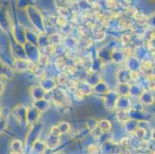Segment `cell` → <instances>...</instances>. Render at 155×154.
Returning <instances> with one entry per match:
<instances>
[{
  "mask_svg": "<svg viewBox=\"0 0 155 154\" xmlns=\"http://www.w3.org/2000/svg\"><path fill=\"white\" fill-rule=\"evenodd\" d=\"M140 97L141 103H143L145 105H151L154 103V96L150 91L144 90Z\"/></svg>",
  "mask_w": 155,
  "mask_h": 154,
  "instance_id": "6da1fadb",
  "label": "cell"
},
{
  "mask_svg": "<svg viewBox=\"0 0 155 154\" xmlns=\"http://www.w3.org/2000/svg\"><path fill=\"white\" fill-rule=\"evenodd\" d=\"M12 151L21 152L22 150V144L20 140H14L12 143Z\"/></svg>",
  "mask_w": 155,
  "mask_h": 154,
  "instance_id": "7a4b0ae2",
  "label": "cell"
},
{
  "mask_svg": "<svg viewBox=\"0 0 155 154\" xmlns=\"http://www.w3.org/2000/svg\"><path fill=\"white\" fill-rule=\"evenodd\" d=\"M150 138H151L152 140L155 141V129H153L150 133Z\"/></svg>",
  "mask_w": 155,
  "mask_h": 154,
  "instance_id": "3957f363",
  "label": "cell"
},
{
  "mask_svg": "<svg viewBox=\"0 0 155 154\" xmlns=\"http://www.w3.org/2000/svg\"><path fill=\"white\" fill-rule=\"evenodd\" d=\"M3 89H4L3 84H2V82H0V95H1L2 92H3Z\"/></svg>",
  "mask_w": 155,
  "mask_h": 154,
  "instance_id": "277c9868",
  "label": "cell"
},
{
  "mask_svg": "<svg viewBox=\"0 0 155 154\" xmlns=\"http://www.w3.org/2000/svg\"><path fill=\"white\" fill-rule=\"evenodd\" d=\"M92 146H93V149H92V150H95V149H96V150H97V149H98V148H97V146H95V145H92ZM92 152V151H91V152ZM97 152H97V151H94V152H93V154L97 153Z\"/></svg>",
  "mask_w": 155,
  "mask_h": 154,
  "instance_id": "5b68a950",
  "label": "cell"
},
{
  "mask_svg": "<svg viewBox=\"0 0 155 154\" xmlns=\"http://www.w3.org/2000/svg\"><path fill=\"white\" fill-rule=\"evenodd\" d=\"M11 154H21V152H15V151H12V152H11Z\"/></svg>",
  "mask_w": 155,
  "mask_h": 154,
  "instance_id": "8992f818",
  "label": "cell"
}]
</instances>
